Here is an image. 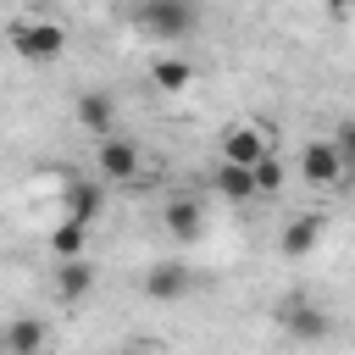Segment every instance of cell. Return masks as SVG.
<instances>
[{"label": "cell", "mask_w": 355, "mask_h": 355, "mask_svg": "<svg viewBox=\"0 0 355 355\" xmlns=\"http://www.w3.org/2000/svg\"><path fill=\"white\" fill-rule=\"evenodd\" d=\"M100 211H105V178H67V216L94 227Z\"/></svg>", "instance_id": "cell-9"}, {"label": "cell", "mask_w": 355, "mask_h": 355, "mask_svg": "<svg viewBox=\"0 0 355 355\" xmlns=\"http://www.w3.org/2000/svg\"><path fill=\"white\" fill-rule=\"evenodd\" d=\"M266 150H272L266 128H250V122H239V128H227V133H222V161H233V166H255Z\"/></svg>", "instance_id": "cell-8"}, {"label": "cell", "mask_w": 355, "mask_h": 355, "mask_svg": "<svg viewBox=\"0 0 355 355\" xmlns=\"http://www.w3.org/2000/svg\"><path fill=\"white\" fill-rule=\"evenodd\" d=\"M94 166H100V178H105V183H133V178H139V166H144V150H139L133 139L105 133V139H100V161H94Z\"/></svg>", "instance_id": "cell-5"}, {"label": "cell", "mask_w": 355, "mask_h": 355, "mask_svg": "<svg viewBox=\"0 0 355 355\" xmlns=\"http://www.w3.org/2000/svg\"><path fill=\"white\" fill-rule=\"evenodd\" d=\"M94 283H100V272H94V261H89V255L55 261V272H50V288H55V300H61V305L89 300V294H94Z\"/></svg>", "instance_id": "cell-6"}, {"label": "cell", "mask_w": 355, "mask_h": 355, "mask_svg": "<svg viewBox=\"0 0 355 355\" xmlns=\"http://www.w3.org/2000/svg\"><path fill=\"white\" fill-rule=\"evenodd\" d=\"M250 178H255V194H277V189H283V178H288V172H283V161H277V155H272V150H266V155H261V161H255V166H250Z\"/></svg>", "instance_id": "cell-17"}, {"label": "cell", "mask_w": 355, "mask_h": 355, "mask_svg": "<svg viewBox=\"0 0 355 355\" xmlns=\"http://www.w3.org/2000/svg\"><path fill=\"white\" fill-rule=\"evenodd\" d=\"M216 194H222V200H255V178H250V166L222 161V166H216Z\"/></svg>", "instance_id": "cell-16"}, {"label": "cell", "mask_w": 355, "mask_h": 355, "mask_svg": "<svg viewBox=\"0 0 355 355\" xmlns=\"http://www.w3.org/2000/svg\"><path fill=\"white\" fill-rule=\"evenodd\" d=\"M161 222H166V233L178 239V244H194L200 233H205V211H200V200H166V211H161Z\"/></svg>", "instance_id": "cell-12"}, {"label": "cell", "mask_w": 355, "mask_h": 355, "mask_svg": "<svg viewBox=\"0 0 355 355\" xmlns=\"http://www.w3.org/2000/svg\"><path fill=\"white\" fill-rule=\"evenodd\" d=\"M0 355H6V327H0Z\"/></svg>", "instance_id": "cell-19"}, {"label": "cell", "mask_w": 355, "mask_h": 355, "mask_svg": "<svg viewBox=\"0 0 355 355\" xmlns=\"http://www.w3.org/2000/svg\"><path fill=\"white\" fill-rule=\"evenodd\" d=\"M150 83L166 89V94H183V89L194 83V67H189L183 55H155V61H150Z\"/></svg>", "instance_id": "cell-14"}, {"label": "cell", "mask_w": 355, "mask_h": 355, "mask_svg": "<svg viewBox=\"0 0 355 355\" xmlns=\"http://www.w3.org/2000/svg\"><path fill=\"white\" fill-rule=\"evenodd\" d=\"M300 172H305V183H316V189H333V183H344L349 161H344V150H338L333 139H311V144L300 150Z\"/></svg>", "instance_id": "cell-4"}, {"label": "cell", "mask_w": 355, "mask_h": 355, "mask_svg": "<svg viewBox=\"0 0 355 355\" xmlns=\"http://www.w3.org/2000/svg\"><path fill=\"white\" fill-rule=\"evenodd\" d=\"M189 288H194V272H189L183 261H155V266H144V294H150V300L172 305V300H183Z\"/></svg>", "instance_id": "cell-7"}, {"label": "cell", "mask_w": 355, "mask_h": 355, "mask_svg": "<svg viewBox=\"0 0 355 355\" xmlns=\"http://www.w3.org/2000/svg\"><path fill=\"white\" fill-rule=\"evenodd\" d=\"M333 144H338V150H344V161L355 166V116H344V122H338V139H333Z\"/></svg>", "instance_id": "cell-18"}, {"label": "cell", "mask_w": 355, "mask_h": 355, "mask_svg": "<svg viewBox=\"0 0 355 355\" xmlns=\"http://www.w3.org/2000/svg\"><path fill=\"white\" fill-rule=\"evenodd\" d=\"M316 244H322V216H294V222H283V233H277V250H283L288 261L311 255Z\"/></svg>", "instance_id": "cell-13"}, {"label": "cell", "mask_w": 355, "mask_h": 355, "mask_svg": "<svg viewBox=\"0 0 355 355\" xmlns=\"http://www.w3.org/2000/svg\"><path fill=\"white\" fill-rule=\"evenodd\" d=\"M349 11H355V0H349Z\"/></svg>", "instance_id": "cell-20"}, {"label": "cell", "mask_w": 355, "mask_h": 355, "mask_svg": "<svg viewBox=\"0 0 355 355\" xmlns=\"http://www.w3.org/2000/svg\"><path fill=\"white\" fill-rule=\"evenodd\" d=\"M50 255H55V261L89 255V222H72V216H61V227L50 233Z\"/></svg>", "instance_id": "cell-15"}, {"label": "cell", "mask_w": 355, "mask_h": 355, "mask_svg": "<svg viewBox=\"0 0 355 355\" xmlns=\"http://www.w3.org/2000/svg\"><path fill=\"white\" fill-rule=\"evenodd\" d=\"M277 327H283L294 344H327L333 316H327V305H316V300H305V294H288V300L277 305Z\"/></svg>", "instance_id": "cell-2"}, {"label": "cell", "mask_w": 355, "mask_h": 355, "mask_svg": "<svg viewBox=\"0 0 355 355\" xmlns=\"http://www.w3.org/2000/svg\"><path fill=\"white\" fill-rule=\"evenodd\" d=\"M6 355H50L44 316H11L6 322Z\"/></svg>", "instance_id": "cell-10"}, {"label": "cell", "mask_w": 355, "mask_h": 355, "mask_svg": "<svg viewBox=\"0 0 355 355\" xmlns=\"http://www.w3.org/2000/svg\"><path fill=\"white\" fill-rule=\"evenodd\" d=\"M11 50L22 55V61H61V50H67V33L55 28V22H17L11 28Z\"/></svg>", "instance_id": "cell-3"}, {"label": "cell", "mask_w": 355, "mask_h": 355, "mask_svg": "<svg viewBox=\"0 0 355 355\" xmlns=\"http://www.w3.org/2000/svg\"><path fill=\"white\" fill-rule=\"evenodd\" d=\"M72 111H78V122H83L89 133H100V139L116 128V100H111V89H83Z\"/></svg>", "instance_id": "cell-11"}, {"label": "cell", "mask_w": 355, "mask_h": 355, "mask_svg": "<svg viewBox=\"0 0 355 355\" xmlns=\"http://www.w3.org/2000/svg\"><path fill=\"white\" fill-rule=\"evenodd\" d=\"M133 22H139V33H150L161 44H183L200 28V0H139Z\"/></svg>", "instance_id": "cell-1"}]
</instances>
